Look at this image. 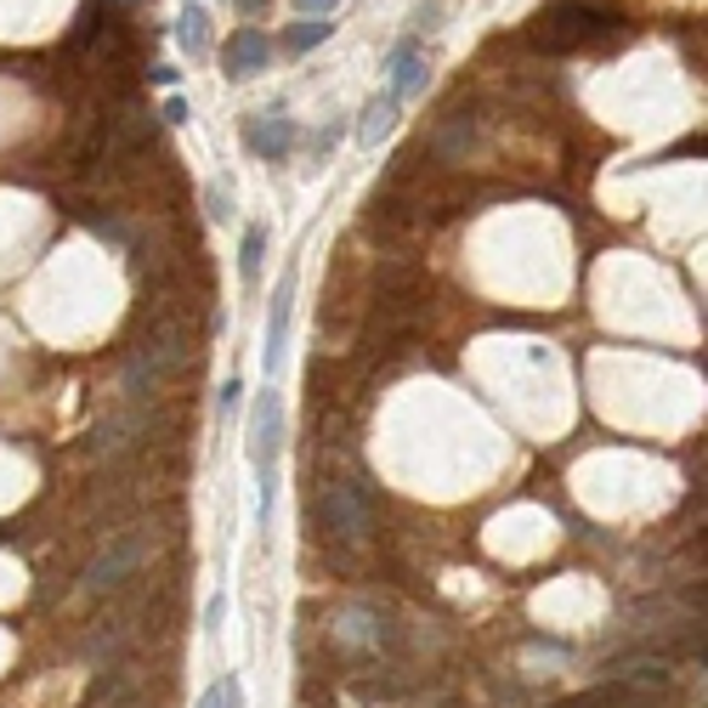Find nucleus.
<instances>
[{"instance_id": "1", "label": "nucleus", "mask_w": 708, "mask_h": 708, "mask_svg": "<svg viewBox=\"0 0 708 708\" xmlns=\"http://www.w3.org/2000/svg\"><path fill=\"white\" fill-rule=\"evenodd\" d=\"M323 629H329V646H335L346 664H357V669H392L386 657L403 652L397 618H392V612H381V606H368V601L335 606V612L323 618Z\"/></svg>"}, {"instance_id": "2", "label": "nucleus", "mask_w": 708, "mask_h": 708, "mask_svg": "<svg viewBox=\"0 0 708 708\" xmlns=\"http://www.w3.org/2000/svg\"><path fill=\"white\" fill-rule=\"evenodd\" d=\"M278 448H283V403L267 386L250 408V459H256V477H261V528L272 522V504H278Z\"/></svg>"}, {"instance_id": "3", "label": "nucleus", "mask_w": 708, "mask_h": 708, "mask_svg": "<svg viewBox=\"0 0 708 708\" xmlns=\"http://www.w3.org/2000/svg\"><path fill=\"white\" fill-rule=\"evenodd\" d=\"M317 528L335 539H368L374 528V499L352 477H323L317 482Z\"/></svg>"}, {"instance_id": "4", "label": "nucleus", "mask_w": 708, "mask_h": 708, "mask_svg": "<svg viewBox=\"0 0 708 708\" xmlns=\"http://www.w3.org/2000/svg\"><path fill=\"white\" fill-rule=\"evenodd\" d=\"M154 555V533H142V528H131V533H119L97 561L85 566V595H114V590H125L136 573H142V561Z\"/></svg>"}, {"instance_id": "5", "label": "nucleus", "mask_w": 708, "mask_h": 708, "mask_svg": "<svg viewBox=\"0 0 708 708\" xmlns=\"http://www.w3.org/2000/svg\"><path fill=\"white\" fill-rule=\"evenodd\" d=\"M606 29H612V18L595 12V7H555V12L533 18V45L539 52H573V45H584Z\"/></svg>"}, {"instance_id": "6", "label": "nucleus", "mask_w": 708, "mask_h": 708, "mask_svg": "<svg viewBox=\"0 0 708 708\" xmlns=\"http://www.w3.org/2000/svg\"><path fill=\"white\" fill-rule=\"evenodd\" d=\"M290 312H295V272H283V283L272 290V312H267V352H261L267 381L283 368V346H290Z\"/></svg>"}, {"instance_id": "7", "label": "nucleus", "mask_w": 708, "mask_h": 708, "mask_svg": "<svg viewBox=\"0 0 708 708\" xmlns=\"http://www.w3.org/2000/svg\"><path fill=\"white\" fill-rule=\"evenodd\" d=\"M272 63V40L261 34V29H239L227 45H221V74L227 80H250V74H261Z\"/></svg>"}, {"instance_id": "8", "label": "nucleus", "mask_w": 708, "mask_h": 708, "mask_svg": "<svg viewBox=\"0 0 708 708\" xmlns=\"http://www.w3.org/2000/svg\"><path fill=\"white\" fill-rule=\"evenodd\" d=\"M244 148H250L256 159H283V154L295 148V119L283 114V108L250 119V125H244Z\"/></svg>"}, {"instance_id": "9", "label": "nucleus", "mask_w": 708, "mask_h": 708, "mask_svg": "<svg viewBox=\"0 0 708 708\" xmlns=\"http://www.w3.org/2000/svg\"><path fill=\"white\" fill-rule=\"evenodd\" d=\"M606 675H612V686H624V691H652V686L675 680V664H669V657H618Z\"/></svg>"}, {"instance_id": "10", "label": "nucleus", "mask_w": 708, "mask_h": 708, "mask_svg": "<svg viewBox=\"0 0 708 708\" xmlns=\"http://www.w3.org/2000/svg\"><path fill=\"white\" fill-rule=\"evenodd\" d=\"M142 431H148V419H142L136 408H125V414H114V419H103V431H97V454H108V459H119V454H131L136 442H142Z\"/></svg>"}, {"instance_id": "11", "label": "nucleus", "mask_w": 708, "mask_h": 708, "mask_svg": "<svg viewBox=\"0 0 708 708\" xmlns=\"http://www.w3.org/2000/svg\"><path fill=\"white\" fill-rule=\"evenodd\" d=\"M386 74H392V97L403 103V97H414V91L425 85V58H419V40H403L397 52H392V63H386Z\"/></svg>"}, {"instance_id": "12", "label": "nucleus", "mask_w": 708, "mask_h": 708, "mask_svg": "<svg viewBox=\"0 0 708 708\" xmlns=\"http://www.w3.org/2000/svg\"><path fill=\"white\" fill-rule=\"evenodd\" d=\"M397 97L386 91V97H374L368 108H363V125H357V136H363V148H381V136H392V125H397Z\"/></svg>"}, {"instance_id": "13", "label": "nucleus", "mask_w": 708, "mask_h": 708, "mask_svg": "<svg viewBox=\"0 0 708 708\" xmlns=\"http://www.w3.org/2000/svg\"><path fill=\"white\" fill-rule=\"evenodd\" d=\"M261 261H267V227L250 221L244 227V244H239V278H244V290H256V283H261Z\"/></svg>"}, {"instance_id": "14", "label": "nucleus", "mask_w": 708, "mask_h": 708, "mask_svg": "<svg viewBox=\"0 0 708 708\" xmlns=\"http://www.w3.org/2000/svg\"><path fill=\"white\" fill-rule=\"evenodd\" d=\"M176 40H181V52H205L210 45V12L205 7H181V18H176Z\"/></svg>"}, {"instance_id": "15", "label": "nucleus", "mask_w": 708, "mask_h": 708, "mask_svg": "<svg viewBox=\"0 0 708 708\" xmlns=\"http://www.w3.org/2000/svg\"><path fill=\"white\" fill-rule=\"evenodd\" d=\"M329 34H335V23H323V18H306V23H295L290 34H283V52H290V58H301V52H312V45H323Z\"/></svg>"}, {"instance_id": "16", "label": "nucleus", "mask_w": 708, "mask_h": 708, "mask_svg": "<svg viewBox=\"0 0 708 708\" xmlns=\"http://www.w3.org/2000/svg\"><path fill=\"white\" fill-rule=\"evenodd\" d=\"M646 697L641 691H624V686H612V691H590V697H573V702H561V708H641Z\"/></svg>"}, {"instance_id": "17", "label": "nucleus", "mask_w": 708, "mask_h": 708, "mask_svg": "<svg viewBox=\"0 0 708 708\" xmlns=\"http://www.w3.org/2000/svg\"><path fill=\"white\" fill-rule=\"evenodd\" d=\"M437 18H442V0H425V7L414 12V34H408V40H425V34L437 29Z\"/></svg>"}, {"instance_id": "18", "label": "nucleus", "mask_w": 708, "mask_h": 708, "mask_svg": "<svg viewBox=\"0 0 708 708\" xmlns=\"http://www.w3.org/2000/svg\"><path fill=\"white\" fill-rule=\"evenodd\" d=\"M335 142H341V125H323V131H317V142H312V159H323L329 148H335Z\"/></svg>"}, {"instance_id": "19", "label": "nucleus", "mask_w": 708, "mask_h": 708, "mask_svg": "<svg viewBox=\"0 0 708 708\" xmlns=\"http://www.w3.org/2000/svg\"><path fill=\"white\" fill-rule=\"evenodd\" d=\"M205 205H210V221H227V187H221V181L205 194Z\"/></svg>"}, {"instance_id": "20", "label": "nucleus", "mask_w": 708, "mask_h": 708, "mask_svg": "<svg viewBox=\"0 0 708 708\" xmlns=\"http://www.w3.org/2000/svg\"><path fill=\"white\" fill-rule=\"evenodd\" d=\"M341 0H295V12H306V18H323V12H335Z\"/></svg>"}, {"instance_id": "21", "label": "nucleus", "mask_w": 708, "mask_h": 708, "mask_svg": "<svg viewBox=\"0 0 708 708\" xmlns=\"http://www.w3.org/2000/svg\"><path fill=\"white\" fill-rule=\"evenodd\" d=\"M199 708H227V680H216V686L199 697Z\"/></svg>"}, {"instance_id": "22", "label": "nucleus", "mask_w": 708, "mask_h": 708, "mask_svg": "<svg viewBox=\"0 0 708 708\" xmlns=\"http://www.w3.org/2000/svg\"><path fill=\"white\" fill-rule=\"evenodd\" d=\"M205 629H210V635L221 629V595H210V606H205Z\"/></svg>"}, {"instance_id": "23", "label": "nucleus", "mask_w": 708, "mask_h": 708, "mask_svg": "<svg viewBox=\"0 0 708 708\" xmlns=\"http://www.w3.org/2000/svg\"><path fill=\"white\" fill-rule=\"evenodd\" d=\"M165 119H170V125H181V119H187V103H181V97H170V103H165Z\"/></svg>"}, {"instance_id": "24", "label": "nucleus", "mask_w": 708, "mask_h": 708, "mask_svg": "<svg viewBox=\"0 0 708 708\" xmlns=\"http://www.w3.org/2000/svg\"><path fill=\"white\" fill-rule=\"evenodd\" d=\"M232 7H239V12H250V18H256V12L267 7V0H232Z\"/></svg>"}, {"instance_id": "25", "label": "nucleus", "mask_w": 708, "mask_h": 708, "mask_svg": "<svg viewBox=\"0 0 708 708\" xmlns=\"http://www.w3.org/2000/svg\"><path fill=\"white\" fill-rule=\"evenodd\" d=\"M119 7H136V0H119Z\"/></svg>"}]
</instances>
